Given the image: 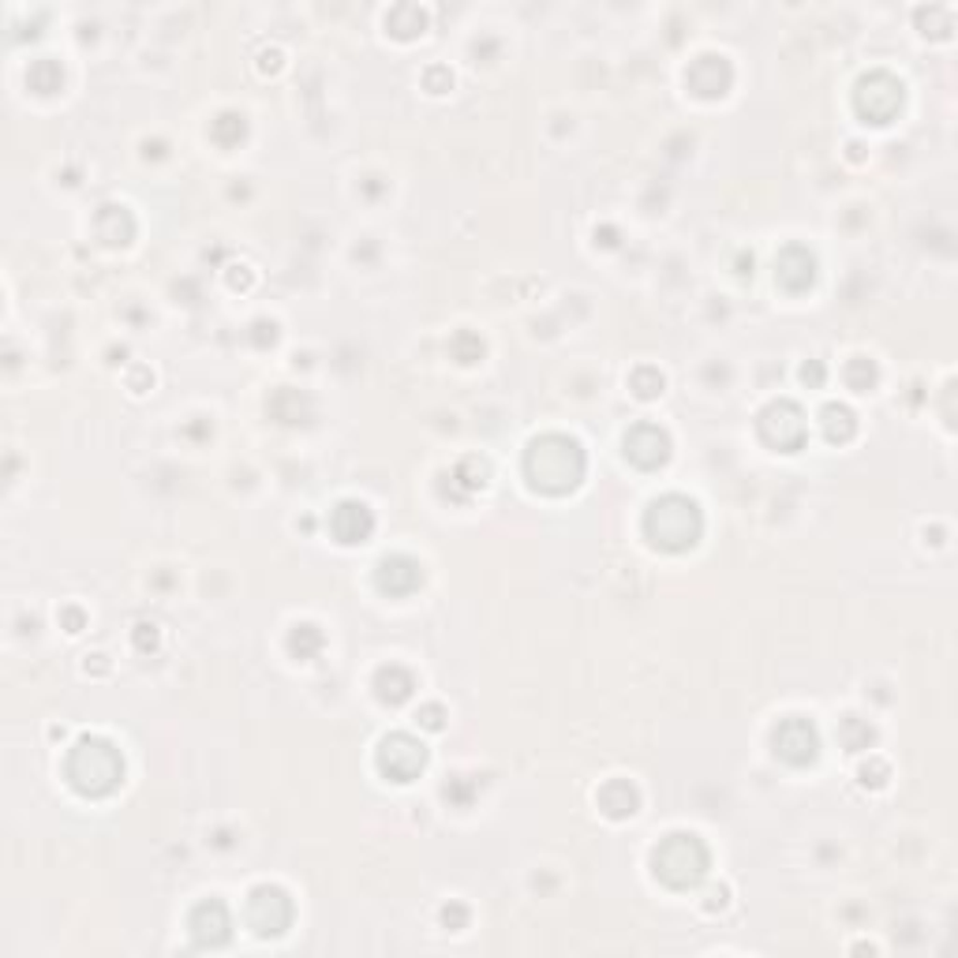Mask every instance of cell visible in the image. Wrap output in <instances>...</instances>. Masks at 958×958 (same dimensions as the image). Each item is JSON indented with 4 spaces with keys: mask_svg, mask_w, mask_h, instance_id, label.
Masks as SVG:
<instances>
[{
    "mask_svg": "<svg viewBox=\"0 0 958 958\" xmlns=\"http://www.w3.org/2000/svg\"><path fill=\"white\" fill-rule=\"evenodd\" d=\"M524 476L544 495H565L584 480V449L570 435H544L524 453Z\"/></svg>",
    "mask_w": 958,
    "mask_h": 958,
    "instance_id": "1",
    "label": "cell"
},
{
    "mask_svg": "<svg viewBox=\"0 0 958 958\" xmlns=\"http://www.w3.org/2000/svg\"><path fill=\"white\" fill-rule=\"evenodd\" d=\"M64 771H67V783H72L83 798H109L124 779V757L105 737H83V742L67 752Z\"/></svg>",
    "mask_w": 958,
    "mask_h": 958,
    "instance_id": "2",
    "label": "cell"
},
{
    "mask_svg": "<svg viewBox=\"0 0 958 958\" xmlns=\"http://www.w3.org/2000/svg\"><path fill=\"white\" fill-rule=\"evenodd\" d=\"M644 532H648L651 544L663 550H689L704 532V517L693 498L663 495L644 513Z\"/></svg>",
    "mask_w": 958,
    "mask_h": 958,
    "instance_id": "3",
    "label": "cell"
},
{
    "mask_svg": "<svg viewBox=\"0 0 958 958\" xmlns=\"http://www.w3.org/2000/svg\"><path fill=\"white\" fill-rule=\"evenodd\" d=\"M651 864H656V876L663 880L674 892H685V887H697L708 872V846L700 843L689 831H674L651 854Z\"/></svg>",
    "mask_w": 958,
    "mask_h": 958,
    "instance_id": "4",
    "label": "cell"
},
{
    "mask_svg": "<svg viewBox=\"0 0 958 958\" xmlns=\"http://www.w3.org/2000/svg\"><path fill=\"white\" fill-rule=\"evenodd\" d=\"M903 83L895 79L892 72H872L864 75V79L858 83V95H854V101H858V113L869 116L872 124H887L892 116L903 109Z\"/></svg>",
    "mask_w": 958,
    "mask_h": 958,
    "instance_id": "5",
    "label": "cell"
},
{
    "mask_svg": "<svg viewBox=\"0 0 958 958\" xmlns=\"http://www.w3.org/2000/svg\"><path fill=\"white\" fill-rule=\"evenodd\" d=\"M427 764V749L423 742H415L412 734H389L378 745V768L383 775H389L394 783H412L415 775Z\"/></svg>",
    "mask_w": 958,
    "mask_h": 958,
    "instance_id": "6",
    "label": "cell"
},
{
    "mask_svg": "<svg viewBox=\"0 0 958 958\" xmlns=\"http://www.w3.org/2000/svg\"><path fill=\"white\" fill-rule=\"evenodd\" d=\"M248 925L259 932V936H282V932L293 925V903L282 887L262 884L251 892L248 898Z\"/></svg>",
    "mask_w": 958,
    "mask_h": 958,
    "instance_id": "7",
    "label": "cell"
},
{
    "mask_svg": "<svg viewBox=\"0 0 958 958\" xmlns=\"http://www.w3.org/2000/svg\"><path fill=\"white\" fill-rule=\"evenodd\" d=\"M771 742H775V752L786 760V764L801 768V764H812L820 752V737H817V726L809 723L805 716H791L783 719V723L775 726V734H771Z\"/></svg>",
    "mask_w": 958,
    "mask_h": 958,
    "instance_id": "8",
    "label": "cell"
},
{
    "mask_svg": "<svg viewBox=\"0 0 958 958\" xmlns=\"http://www.w3.org/2000/svg\"><path fill=\"white\" fill-rule=\"evenodd\" d=\"M805 431H809V423L794 401H771L760 412V435L779 449H798L805 443Z\"/></svg>",
    "mask_w": 958,
    "mask_h": 958,
    "instance_id": "9",
    "label": "cell"
},
{
    "mask_svg": "<svg viewBox=\"0 0 958 958\" xmlns=\"http://www.w3.org/2000/svg\"><path fill=\"white\" fill-rule=\"evenodd\" d=\"M625 457H630L637 469H659L671 457V438L659 423H637V427L625 435Z\"/></svg>",
    "mask_w": 958,
    "mask_h": 958,
    "instance_id": "10",
    "label": "cell"
},
{
    "mask_svg": "<svg viewBox=\"0 0 958 958\" xmlns=\"http://www.w3.org/2000/svg\"><path fill=\"white\" fill-rule=\"evenodd\" d=\"M685 79H689V87L697 90L700 98H719V95H726V90H731L734 67H731V61H726V57L704 53V57H697V61L689 64Z\"/></svg>",
    "mask_w": 958,
    "mask_h": 958,
    "instance_id": "11",
    "label": "cell"
},
{
    "mask_svg": "<svg viewBox=\"0 0 958 958\" xmlns=\"http://www.w3.org/2000/svg\"><path fill=\"white\" fill-rule=\"evenodd\" d=\"M775 282L783 285L786 293H805V288L817 282V259L809 256V248H801V244L783 248V256L775 259Z\"/></svg>",
    "mask_w": 958,
    "mask_h": 958,
    "instance_id": "12",
    "label": "cell"
},
{
    "mask_svg": "<svg viewBox=\"0 0 958 958\" xmlns=\"http://www.w3.org/2000/svg\"><path fill=\"white\" fill-rule=\"evenodd\" d=\"M191 936L195 944L202 947H222L228 940V910L225 903H217V898H207V903H199L191 910Z\"/></svg>",
    "mask_w": 958,
    "mask_h": 958,
    "instance_id": "13",
    "label": "cell"
},
{
    "mask_svg": "<svg viewBox=\"0 0 958 958\" xmlns=\"http://www.w3.org/2000/svg\"><path fill=\"white\" fill-rule=\"evenodd\" d=\"M420 584H423V570L409 555H394L378 565V588L389 592V596H409Z\"/></svg>",
    "mask_w": 958,
    "mask_h": 958,
    "instance_id": "14",
    "label": "cell"
},
{
    "mask_svg": "<svg viewBox=\"0 0 958 958\" xmlns=\"http://www.w3.org/2000/svg\"><path fill=\"white\" fill-rule=\"evenodd\" d=\"M329 528H334V536L341 544H363L371 536V528H375V517H371L363 502H341L334 517H329Z\"/></svg>",
    "mask_w": 958,
    "mask_h": 958,
    "instance_id": "15",
    "label": "cell"
},
{
    "mask_svg": "<svg viewBox=\"0 0 958 958\" xmlns=\"http://www.w3.org/2000/svg\"><path fill=\"white\" fill-rule=\"evenodd\" d=\"M637 805H640L637 786L625 783V779H610L604 791H599V809H604L610 820H625V817H633V812H637Z\"/></svg>",
    "mask_w": 958,
    "mask_h": 958,
    "instance_id": "16",
    "label": "cell"
},
{
    "mask_svg": "<svg viewBox=\"0 0 958 958\" xmlns=\"http://www.w3.org/2000/svg\"><path fill=\"white\" fill-rule=\"evenodd\" d=\"M820 431H824L828 443H850V438L858 435V415L846 409V405H824Z\"/></svg>",
    "mask_w": 958,
    "mask_h": 958,
    "instance_id": "17",
    "label": "cell"
},
{
    "mask_svg": "<svg viewBox=\"0 0 958 958\" xmlns=\"http://www.w3.org/2000/svg\"><path fill=\"white\" fill-rule=\"evenodd\" d=\"M375 689H378V697H383L386 704H401V700H409V697H412L415 677H412L409 671H405V667L389 663V667H383V671H378Z\"/></svg>",
    "mask_w": 958,
    "mask_h": 958,
    "instance_id": "18",
    "label": "cell"
},
{
    "mask_svg": "<svg viewBox=\"0 0 958 958\" xmlns=\"http://www.w3.org/2000/svg\"><path fill=\"white\" fill-rule=\"evenodd\" d=\"M135 233V222L124 207H105L98 214V236L105 244H128Z\"/></svg>",
    "mask_w": 958,
    "mask_h": 958,
    "instance_id": "19",
    "label": "cell"
},
{
    "mask_svg": "<svg viewBox=\"0 0 958 958\" xmlns=\"http://www.w3.org/2000/svg\"><path fill=\"white\" fill-rule=\"evenodd\" d=\"M27 83L38 95H53V90H61L64 83V67L53 61V57H41V61H34L27 67Z\"/></svg>",
    "mask_w": 958,
    "mask_h": 958,
    "instance_id": "20",
    "label": "cell"
},
{
    "mask_svg": "<svg viewBox=\"0 0 958 958\" xmlns=\"http://www.w3.org/2000/svg\"><path fill=\"white\" fill-rule=\"evenodd\" d=\"M386 27L394 34H401V38H412V34H420L423 27H427V12L415 4H397L394 12L386 15Z\"/></svg>",
    "mask_w": 958,
    "mask_h": 958,
    "instance_id": "21",
    "label": "cell"
},
{
    "mask_svg": "<svg viewBox=\"0 0 958 958\" xmlns=\"http://www.w3.org/2000/svg\"><path fill=\"white\" fill-rule=\"evenodd\" d=\"M288 648H293L300 659H311L322 648V630L319 625H296L293 637H288Z\"/></svg>",
    "mask_w": 958,
    "mask_h": 958,
    "instance_id": "22",
    "label": "cell"
},
{
    "mask_svg": "<svg viewBox=\"0 0 958 958\" xmlns=\"http://www.w3.org/2000/svg\"><path fill=\"white\" fill-rule=\"evenodd\" d=\"M214 139L217 142H236V139H244V116H236V113H222L214 121Z\"/></svg>",
    "mask_w": 958,
    "mask_h": 958,
    "instance_id": "23",
    "label": "cell"
},
{
    "mask_svg": "<svg viewBox=\"0 0 958 958\" xmlns=\"http://www.w3.org/2000/svg\"><path fill=\"white\" fill-rule=\"evenodd\" d=\"M846 383H850L854 389H869L872 383H876V368H872V360H850V368H846Z\"/></svg>",
    "mask_w": 958,
    "mask_h": 958,
    "instance_id": "24",
    "label": "cell"
},
{
    "mask_svg": "<svg viewBox=\"0 0 958 958\" xmlns=\"http://www.w3.org/2000/svg\"><path fill=\"white\" fill-rule=\"evenodd\" d=\"M633 389H637L640 397H656V394H663V375H659L656 368H640L637 375H633Z\"/></svg>",
    "mask_w": 958,
    "mask_h": 958,
    "instance_id": "25",
    "label": "cell"
},
{
    "mask_svg": "<svg viewBox=\"0 0 958 958\" xmlns=\"http://www.w3.org/2000/svg\"><path fill=\"white\" fill-rule=\"evenodd\" d=\"M420 716H423V726H431V731H438V726H443V708H438V704L423 708Z\"/></svg>",
    "mask_w": 958,
    "mask_h": 958,
    "instance_id": "26",
    "label": "cell"
},
{
    "mask_svg": "<svg viewBox=\"0 0 958 958\" xmlns=\"http://www.w3.org/2000/svg\"><path fill=\"white\" fill-rule=\"evenodd\" d=\"M809 378H812V383H820V378H824V371L812 363V368H805V383H809Z\"/></svg>",
    "mask_w": 958,
    "mask_h": 958,
    "instance_id": "27",
    "label": "cell"
}]
</instances>
